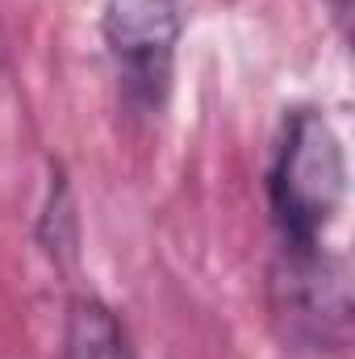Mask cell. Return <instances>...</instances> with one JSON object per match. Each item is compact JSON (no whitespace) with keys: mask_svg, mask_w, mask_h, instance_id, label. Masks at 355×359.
<instances>
[{"mask_svg":"<svg viewBox=\"0 0 355 359\" xmlns=\"http://www.w3.org/2000/svg\"><path fill=\"white\" fill-rule=\"evenodd\" d=\"M343 201H347L343 138L322 109L301 104L284 117L267 168V205L280 234V251L322 247L326 230L343 213Z\"/></svg>","mask_w":355,"mask_h":359,"instance_id":"obj_1","label":"cell"},{"mask_svg":"<svg viewBox=\"0 0 355 359\" xmlns=\"http://www.w3.org/2000/svg\"><path fill=\"white\" fill-rule=\"evenodd\" d=\"M100 34L121 76L126 100L159 109L172 88L176 46L184 34V0H105Z\"/></svg>","mask_w":355,"mask_h":359,"instance_id":"obj_2","label":"cell"},{"mask_svg":"<svg viewBox=\"0 0 355 359\" xmlns=\"http://www.w3.org/2000/svg\"><path fill=\"white\" fill-rule=\"evenodd\" d=\"M272 301L284 334L314 351H339L351 326L347 264L326 247L280 251L272 268Z\"/></svg>","mask_w":355,"mask_h":359,"instance_id":"obj_3","label":"cell"},{"mask_svg":"<svg viewBox=\"0 0 355 359\" xmlns=\"http://www.w3.org/2000/svg\"><path fill=\"white\" fill-rule=\"evenodd\" d=\"M63 359H134L117 313L105 301L96 297L72 301L63 326Z\"/></svg>","mask_w":355,"mask_h":359,"instance_id":"obj_4","label":"cell"},{"mask_svg":"<svg viewBox=\"0 0 355 359\" xmlns=\"http://www.w3.org/2000/svg\"><path fill=\"white\" fill-rule=\"evenodd\" d=\"M330 8H335V17H347L351 13V0H326Z\"/></svg>","mask_w":355,"mask_h":359,"instance_id":"obj_5","label":"cell"}]
</instances>
